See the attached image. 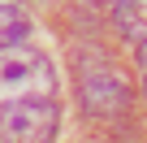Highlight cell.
Wrapping results in <instances>:
<instances>
[{
    "label": "cell",
    "instance_id": "obj_1",
    "mask_svg": "<svg viewBox=\"0 0 147 143\" xmlns=\"http://www.w3.org/2000/svg\"><path fill=\"white\" fill-rule=\"evenodd\" d=\"M56 74H52V61L30 48V43H13L0 52V104H13V100H52Z\"/></svg>",
    "mask_w": 147,
    "mask_h": 143
},
{
    "label": "cell",
    "instance_id": "obj_2",
    "mask_svg": "<svg viewBox=\"0 0 147 143\" xmlns=\"http://www.w3.org/2000/svg\"><path fill=\"white\" fill-rule=\"evenodd\" d=\"M61 113L52 100H13L0 104V143H52Z\"/></svg>",
    "mask_w": 147,
    "mask_h": 143
},
{
    "label": "cell",
    "instance_id": "obj_3",
    "mask_svg": "<svg viewBox=\"0 0 147 143\" xmlns=\"http://www.w3.org/2000/svg\"><path fill=\"white\" fill-rule=\"evenodd\" d=\"M91 74H87V69H82V74H78V87H82V100L95 108V113H108V108H121L125 104V83H121V74H117V69L104 61V56H91Z\"/></svg>",
    "mask_w": 147,
    "mask_h": 143
},
{
    "label": "cell",
    "instance_id": "obj_4",
    "mask_svg": "<svg viewBox=\"0 0 147 143\" xmlns=\"http://www.w3.org/2000/svg\"><path fill=\"white\" fill-rule=\"evenodd\" d=\"M113 22L125 39H147V0H113Z\"/></svg>",
    "mask_w": 147,
    "mask_h": 143
},
{
    "label": "cell",
    "instance_id": "obj_5",
    "mask_svg": "<svg viewBox=\"0 0 147 143\" xmlns=\"http://www.w3.org/2000/svg\"><path fill=\"white\" fill-rule=\"evenodd\" d=\"M22 35H26V18L13 5H0V52L13 48V43H22Z\"/></svg>",
    "mask_w": 147,
    "mask_h": 143
},
{
    "label": "cell",
    "instance_id": "obj_6",
    "mask_svg": "<svg viewBox=\"0 0 147 143\" xmlns=\"http://www.w3.org/2000/svg\"><path fill=\"white\" fill-rule=\"evenodd\" d=\"M138 65H143V69H147V39H143V43H138Z\"/></svg>",
    "mask_w": 147,
    "mask_h": 143
},
{
    "label": "cell",
    "instance_id": "obj_7",
    "mask_svg": "<svg viewBox=\"0 0 147 143\" xmlns=\"http://www.w3.org/2000/svg\"><path fill=\"white\" fill-rule=\"evenodd\" d=\"M143 100H147V69H143Z\"/></svg>",
    "mask_w": 147,
    "mask_h": 143
},
{
    "label": "cell",
    "instance_id": "obj_8",
    "mask_svg": "<svg viewBox=\"0 0 147 143\" xmlns=\"http://www.w3.org/2000/svg\"><path fill=\"white\" fill-rule=\"evenodd\" d=\"M0 5H13V0H0Z\"/></svg>",
    "mask_w": 147,
    "mask_h": 143
}]
</instances>
